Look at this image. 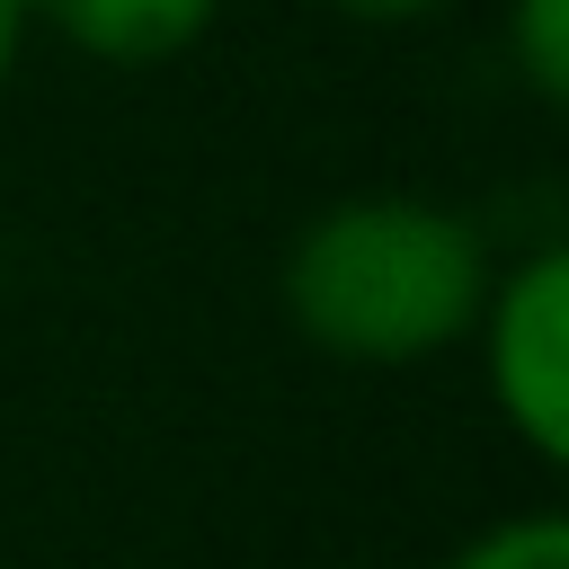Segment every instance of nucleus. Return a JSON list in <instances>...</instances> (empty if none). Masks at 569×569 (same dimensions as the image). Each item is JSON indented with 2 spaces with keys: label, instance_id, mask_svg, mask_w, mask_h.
<instances>
[{
  "label": "nucleus",
  "instance_id": "7ed1b4c3",
  "mask_svg": "<svg viewBox=\"0 0 569 569\" xmlns=\"http://www.w3.org/2000/svg\"><path fill=\"white\" fill-rule=\"evenodd\" d=\"M222 0H27V27H53L62 44H80L89 62H169L213 27Z\"/></svg>",
  "mask_w": 569,
  "mask_h": 569
},
{
  "label": "nucleus",
  "instance_id": "423d86ee",
  "mask_svg": "<svg viewBox=\"0 0 569 569\" xmlns=\"http://www.w3.org/2000/svg\"><path fill=\"white\" fill-rule=\"evenodd\" d=\"M338 18H365V27H409V18H436L453 0H329Z\"/></svg>",
  "mask_w": 569,
  "mask_h": 569
},
{
  "label": "nucleus",
  "instance_id": "20e7f679",
  "mask_svg": "<svg viewBox=\"0 0 569 569\" xmlns=\"http://www.w3.org/2000/svg\"><path fill=\"white\" fill-rule=\"evenodd\" d=\"M507 62L542 107H560L569 98V0H507Z\"/></svg>",
  "mask_w": 569,
  "mask_h": 569
},
{
  "label": "nucleus",
  "instance_id": "0eeeda50",
  "mask_svg": "<svg viewBox=\"0 0 569 569\" xmlns=\"http://www.w3.org/2000/svg\"><path fill=\"white\" fill-rule=\"evenodd\" d=\"M18 44H27V0H0V80L18 71Z\"/></svg>",
  "mask_w": 569,
  "mask_h": 569
},
{
  "label": "nucleus",
  "instance_id": "f257e3e1",
  "mask_svg": "<svg viewBox=\"0 0 569 569\" xmlns=\"http://www.w3.org/2000/svg\"><path fill=\"white\" fill-rule=\"evenodd\" d=\"M489 240L436 196H338L284 249V311L338 365H418L480 329Z\"/></svg>",
  "mask_w": 569,
  "mask_h": 569
},
{
  "label": "nucleus",
  "instance_id": "39448f33",
  "mask_svg": "<svg viewBox=\"0 0 569 569\" xmlns=\"http://www.w3.org/2000/svg\"><path fill=\"white\" fill-rule=\"evenodd\" d=\"M445 569H569V516H560V507L498 516V525H480Z\"/></svg>",
  "mask_w": 569,
  "mask_h": 569
},
{
  "label": "nucleus",
  "instance_id": "f03ea898",
  "mask_svg": "<svg viewBox=\"0 0 569 569\" xmlns=\"http://www.w3.org/2000/svg\"><path fill=\"white\" fill-rule=\"evenodd\" d=\"M471 338L507 436L533 462H569V249L542 240L516 267H498Z\"/></svg>",
  "mask_w": 569,
  "mask_h": 569
}]
</instances>
